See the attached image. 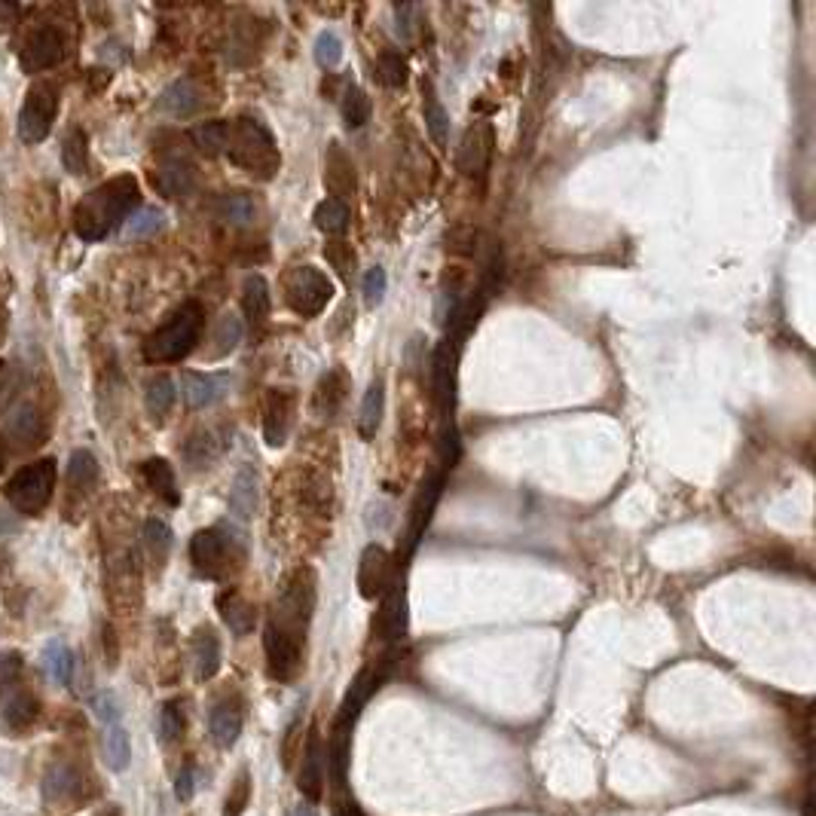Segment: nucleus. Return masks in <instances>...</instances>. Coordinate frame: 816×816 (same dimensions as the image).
I'll return each instance as SVG.
<instances>
[{
    "instance_id": "4468645a",
    "label": "nucleus",
    "mask_w": 816,
    "mask_h": 816,
    "mask_svg": "<svg viewBox=\"0 0 816 816\" xmlns=\"http://www.w3.org/2000/svg\"><path fill=\"white\" fill-rule=\"evenodd\" d=\"M493 126L489 123H471L459 141V153H456V166L462 175L468 178H483L489 172V159H493Z\"/></svg>"
},
{
    "instance_id": "338daca9",
    "label": "nucleus",
    "mask_w": 816,
    "mask_h": 816,
    "mask_svg": "<svg viewBox=\"0 0 816 816\" xmlns=\"http://www.w3.org/2000/svg\"><path fill=\"white\" fill-rule=\"evenodd\" d=\"M0 376H4V361H0Z\"/></svg>"
},
{
    "instance_id": "f257e3e1",
    "label": "nucleus",
    "mask_w": 816,
    "mask_h": 816,
    "mask_svg": "<svg viewBox=\"0 0 816 816\" xmlns=\"http://www.w3.org/2000/svg\"><path fill=\"white\" fill-rule=\"evenodd\" d=\"M315 612V572L309 566L297 569L282 593L272 603V615L263 633V651L269 676L279 682H291L303 667L306 633Z\"/></svg>"
},
{
    "instance_id": "2f4dec72",
    "label": "nucleus",
    "mask_w": 816,
    "mask_h": 816,
    "mask_svg": "<svg viewBox=\"0 0 816 816\" xmlns=\"http://www.w3.org/2000/svg\"><path fill=\"white\" fill-rule=\"evenodd\" d=\"M383 410H386V392H383V383L373 379L370 389L364 392L361 410H358V431H361L364 441L376 438L379 422H383Z\"/></svg>"
},
{
    "instance_id": "cd10ccee",
    "label": "nucleus",
    "mask_w": 816,
    "mask_h": 816,
    "mask_svg": "<svg viewBox=\"0 0 816 816\" xmlns=\"http://www.w3.org/2000/svg\"><path fill=\"white\" fill-rule=\"evenodd\" d=\"M141 477H144V483L166 505H181L178 480H175V471H172V465L166 459H147V462H141Z\"/></svg>"
},
{
    "instance_id": "b1692460",
    "label": "nucleus",
    "mask_w": 816,
    "mask_h": 816,
    "mask_svg": "<svg viewBox=\"0 0 816 816\" xmlns=\"http://www.w3.org/2000/svg\"><path fill=\"white\" fill-rule=\"evenodd\" d=\"M242 312H245V321L251 328H263L269 321V312H272V294H269V285L260 272L245 279L242 285Z\"/></svg>"
},
{
    "instance_id": "7ed1b4c3",
    "label": "nucleus",
    "mask_w": 816,
    "mask_h": 816,
    "mask_svg": "<svg viewBox=\"0 0 816 816\" xmlns=\"http://www.w3.org/2000/svg\"><path fill=\"white\" fill-rule=\"evenodd\" d=\"M224 153L230 156L233 166L257 175V178H272L282 166L279 147L272 141L269 129L254 120V117H239V120H227V147Z\"/></svg>"
},
{
    "instance_id": "680f3d73",
    "label": "nucleus",
    "mask_w": 816,
    "mask_h": 816,
    "mask_svg": "<svg viewBox=\"0 0 816 816\" xmlns=\"http://www.w3.org/2000/svg\"><path fill=\"white\" fill-rule=\"evenodd\" d=\"M334 816H364V813L358 810L355 801L346 798V801H337V804H334Z\"/></svg>"
},
{
    "instance_id": "79ce46f5",
    "label": "nucleus",
    "mask_w": 816,
    "mask_h": 816,
    "mask_svg": "<svg viewBox=\"0 0 816 816\" xmlns=\"http://www.w3.org/2000/svg\"><path fill=\"white\" fill-rule=\"evenodd\" d=\"M425 129H428V135H431L434 144H438L441 150H447V141H450V117H447V111L441 107V101H438V95H434V92L425 95Z\"/></svg>"
},
{
    "instance_id": "5fc2aeb1",
    "label": "nucleus",
    "mask_w": 816,
    "mask_h": 816,
    "mask_svg": "<svg viewBox=\"0 0 816 816\" xmlns=\"http://www.w3.org/2000/svg\"><path fill=\"white\" fill-rule=\"evenodd\" d=\"M22 679V655L19 651H0V688Z\"/></svg>"
},
{
    "instance_id": "4d7b16f0",
    "label": "nucleus",
    "mask_w": 816,
    "mask_h": 816,
    "mask_svg": "<svg viewBox=\"0 0 816 816\" xmlns=\"http://www.w3.org/2000/svg\"><path fill=\"white\" fill-rule=\"evenodd\" d=\"M392 13H395V22H398V25H395L398 37H401V40L407 43V40L413 37V25H410V19L416 16V7H410V4H398V7H395Z\"/></svg>"
},
{
    "instance_id": "8fccbe9b",
    "label": "nucleus",
    "mask_w": 816,
    "mask_h": 816,
    "mask_svg": "<svg viewBox=\"0 0 816 816\" xmlns=\"http://www.w3.org/2000/svg\"><path fill=\"white\" fill-rule=\"evenodd\" d=\"M251 792H254V783H251V774L248 771H239V777L233 780L230 786V795L224 801V816H242L251 804Z\"/></svg>"
},
{
    "instance_id": "ddd939ff",
    "label": "nucleus",
    "mask_w": 816,
    "mask_h": 816,
    "mask_svg": "<svg viewBox=\"0 0 816 816\" xmlns=\"http://www.w3.org/2000/svg\"><path fill=\"white\" fill-rule=\"evenodd\" d=\"M395 584V563L392 554L383 544H367L361 560H358V590L364 600H376V596H386L389 587Z\"/></svg>"
},
{
    "instance_id": "c756f323",
    "label": "nucleus",
    "mask_w": 816,
    "mask_h": 816,
    "mask_svg": "<svg viewBox=\"0 0 816 816\" xmlns=\"http://www.w3.org/2000/svg\"><path fill=\"white\" fill-rule=\"evenodd\" d=\"M141 544H144V554L150 560L153 569H162L172 554V544H175V532L169 529V523L162 520H147L144 529H141Z\"/></svg>"
},
{
    "instance_id": "0e129e2a",
    "label": "nucleus",
    "mask_w": 816,
    "mask_h": 816,
    "mask_svg": "<svg viewBox=\"0 0 816 816\" xmlns=\"http://www.w3.org/2000/svg\"><path fill=\"white\" fill-rule=\"evenodd\" d=\"M294 816H315V813H312V807H306V804H300V807L294 810Z\"/></svg>"
},
{
    "instance_id": "c03bdc74",
    "label": "nucleus",
    "mask_w": 816,
    "mask_h": 816,
    "mask_svg": "<svg viewBox=\"0 0 816 816\" xmlns=\"http://www.w3.org/2000/svg\"><path fill=\"white\" fill-rule=\"evenodd\" d=\"M193 144L205 153V156H221L227 147V120H211V123H199L193 129Z\"/></svg>"
},
{
    "instance_id": "2eb2a0df",
    "label": "nucleus",
    "mask_w": 816,
    "mask_h": 816,
    "mask_svg": "<svg viewBox=\"0 0 816 816\" xmlns=\"http://www.w3.org/2000/svg\"><path fill=\"white\" fill-rule=\"evenodd\" d=\"M184 401L190 410H208L214 407L217 401H224L230 386H233V376L230 373H196V370H187L184 379Z\"/></svg>"
},
{
    "instance_id": "dca6fc26",
    "label": "nucleus",
    "mask_w": 816,
    "mask_h": 816,
    "mask_svg": "<svg viewBox=\"0 0 816 816\" xmlns=\"http://www.w3.org/2000/svg\"><path fill=\"white\" fill-rule=\"evenodd\" d=\"M294 392L288 389H269L266 392V401H263V438L269 447H282L288 431H291V422H294Z\"/></svg>"
},
{
    "instance_id": "4be33fe9",
    "label": "nucleus",
    "mask_w": 816,
    "mask_h": 816,
    "mask_svg": "<svg viewBox=\"0 0 816 816\" xmlns=\"http://www.w3.org/2000/svg\"><path fill=\"white\" fill-rule=\"evenodd\" d=\"M324 187L331 190V199L340 202H346V196L355 193V166L340 144H331L328 159H324Z\"/></svg>"
},
{
    "instance_id": "f704fd0d",
    "label": "nucleus",
    "mask_w": 816,
    "mask_h": 816,
    "mask_svg": "<svg viewBox=\"0 0 816 816\" xmlns=\"http://www.w3.org/2000/svg\"><path fill=\"white\" fill-rule=\"evenodd\" d=\"M312 221L321 233H328V236H343L349 230V221H352V214H349V205L340 202V199H321L312 211Z\"/></svg>"
},
{
    "instance_id": "9b49d317",
    "label": "nucleus",
    "mask_w": 816,
    "mask_h": 816,
    "mask_svg": "<svg viewBox=\"0 0 816 816\" xmlns=\"http://www.w3.org/2000/svg\"><path fill=\"white\" fill-rule=\"evenodd\" d=\"M4 434H7V441H13V447H19V450H37L52 434V413L46 410V404L37 395H28L10 410Z\"/></svg>"
},
{
    "instance_id": "72a5a7b5",
    "label": "nucleus",
    "mask_w": 816,
    "mask_h": 816,
    "mask_svg": "<svg viewBox=\"0 0 816 816\" xmlns=\"http://www.w3.org/2000/svg\"><path fill=\"white\" fill-rule=\"evenodd\" d=\"M98 477H101L98 459L89 450H74L71 462H68V486H71V493H80V496L92 493Z\"/></svg>"
},
{
    "instance_id": "69168bd1",
    "label": "nucleus",
    "mask_w": 816,
    "mask_h": 816,
    "mask_svg": "<svg viewBox=\"0 0 816 816\" xmlns=\"http://www.w3.org/2000/svg\"><path fill=\"white\" fill-rule=\"evenodd\" d=\"M0 471H4V447H0Z\"/></svg>"
},
{
    "instance_id": "1a4fd4ad",
    "label": "nucleus",
    "mask_w": 816,
    "mask_h": 816,
    "mask_svg": "<svg viewBox=\"0 0 816 816\" xmlns=\"http://www.w3.org/2000/svg\"><path fill=\"white\" fill-rule=\"evenodd\" d=\"M282 291H285V303L300 318L321 315L324 309H328V303L334 300V282L324 276L321 269H315L309 263L288 269V276L282 282Z\"/></svg>"
},
{
    "instance_id": "a18cd8bd",
    "label": "nucleus",
    "mask_w": 816,
    "mask_h": 816,
    "mask_svg": "<svg viewBox=\"0 0 816 816\" xmlns=\"http://www.w3.org/2000/svg\"><path fill=\"white\" fill-rule=\"evenodd\" d=\"M376 77L383 86L389 89H398L407 83V62L398 49H383L379 52V59H376Z\"/></svg>"
},
{
    "instance_id": "bb28decb",
    "label": "nucleus",
    "mask_w": 816,
    "mask_h": 816,
    "mask_svg": "<svg viewBox=\"0 0 816 816\" xmlns=\"http://www.w3.org/2000/svg\"><path fill=\"white\" fill-rule=\"evenodd\" d=\"M40 664L49 682L56 685H71L74 679V651L62 639H49L40 651Z\"/></svg>"
},
{
    "instance_id": "7c9ffc66",
    "label": "nucleus",
    "mask_w": 816,
    "mask_h": 816,
    "mask_svg": "<svg viewBox=\"0 0 816 816\" xmlns=\"http://www.w3.org/2000/svg\"><path fill=\"white\" fill-rule=\"evenodd\" d=\"M257 508V471L251 465L239 468L233 489H230V514L236 520H251Z\"/></svg>"
},
{
    "instance_id": "412c9836",
    "label": "nucleus",
    "mask_w": 816,
    "mask_h": 816,
    "mask_svg": "<svg viewBox=\"0 0 816 816\" xmlns=\"http://www.w3.org/2000/svg\"><path fill=\"white\" fill-rule=\"evenodd\" d=\"M156 107H159V111L166 114V117L187 120V117H193V114L199 111V107H202V89H199L196 80L181 77V80H175L172 86L162 89Z\"/></svg>"
},
{
    "instance_id": "393cba45",
    "label": "nucleus",
    "mask_w": 816,
    "mask_h": 816,
    "mask_svg": "<svg viewBox=\"0 0 816 816\" xmlns=\"http://www.w3.org/2000/svg\"><path fill=\"white\" fill-rule=\"evenodd\" d=\"M245 337V324L236 312H224L221 318H217L214 324V331H211V346L205 349V358L208 361H217V358H227L230 352L239 349Z\"/></svg>"
},
{
    "instance_id": "13d9d810",
    "label": "nucleus",
    "mask_w": 816,
    "mask_h": 816,
    "mask_svg": "<svg viewBox=\"0 0 816 816\" xmlns=\"http://www.w3.org/2000/svg\"><path fill=\"white\" fill-rule=\"evenodd\" d=\"M104 658H107V667H117V661H120V645H117L114 627H104Z\"/></svg>"
},
{
    "instance_id": "39448f33",
    "label": "nucleus",
    "mask_w": 816,
    "mask_h": 816,
    "mask_svg": "<svg viewBox=\"0 0 816 816\" xmlns=\"http://www.w3.org/2000/svg\"><path fill=\"white\" fill-rule=\"evenodd\" d=\"M56 16H59V10H49L46 19L31 22V28L22 37L19 62L28 74H43L68 59L74 31H71V22H62Z\"/></svg>"
},
{
    "instance_id": "864d4df0",
    "label": "nucleus",
    "mask_w": 816,
    "mask_h": 816,
    "mask_svg": "<svg viewBox=\"0 0 816 816\" xmlns=\"http://www.w3.org/2000/svg\"><path fill=\"white\" fill-rule=\"evenodd\" d=\"M92 710L104 725H120V700L111 691H98L92 700Z\"/></svg>"
},
{
    "instance_id": "58836bf2",
    "label": "nucleus",
    "mask_w": 816,
    "mask_h": 816,
    "mask_svg": "<svg viewBox=\"0 0 816 816\" xmlns=\"http://www.w3.org/2000/svg\"><path fill=\"white\" fill-rule=\"evenodd\" d=\"M340 114H343L346 129H361V126H367V123H370V114H373V104H370L367 92L358 89V86H346L343 101H340Z\"/></svg>"
},
{
    "instance_id": "0eeeda50",
    "label": "nucleus",
    "mask_w": 816,
    "mask_h": 816,
    "mask_svg": "<svg viewBox=\"0 0 816 816\" xmlns=\"http://www.w3.org/2000/svg\"><path fill=\"white\" fill-rule=\"evenodd\" d=\"M52 489H56V459H37L7 480L4 499L19 514L40 517L52 499Z\"/></svg>"
},
{
    "instance_id": "4c0bfd02",
    "label": "nucleus",
    "mask_w": 816,
    "mask_h": 816,
    "mask_svg": "<svg viewBox=\"0 0 816 816\" xmlns=\"http://www.w3.org/2000/svg\"><path fill=\"white\" fill-rule=\"evenodd\" d=\"M175 398H178V392H175V379L166 376V373L153 376L150 383H147V389H144V407H147V413L156 416V419H162V416H166V413L175 407Z\"/></svg>"
},
{
    "instance_id": "37998d69",
    "label": "nucleus",
    "mask_w": 816,
    "mask_h": 816,
    "mask_svg": "<svg viewBox=\"0 0 816 816\" xmlns=\"http://www.w3.org/2000/svg\"><path fill=\"white\" fill-rule=\"evenodd\" d=\"M217 211H221L227 224H236V227H248L257 217V205L245 193H227L221 202H217Z\"/></svg>"
},
{
    "instance_id": "052dcab7",
    "label": "nucleus",
    "mask_w": 816,
    "mask_h": 816,
    "mask_svg": "<svg viewBox=\"0 0 816 816\" xmlns=\"http://www.w3.org/2000/svg\"><path fill=\"white\" fill-rule=\"evenodd\" d=\"M19 19V7L13 4H0V31H10Z\"/></svg>"
},
{
    "instance_id": "20e7f679",
    "label": "nucleus",
    "mask_w": 816,
    "mask_h": 816,
    "mask_svg": "<svg viewBox=\"0 0 816 816\" xmlns=\"http://www.w3.org/2000/svg\"><path fill=\"white\" fill-rule=\"evenodd\" d=\"M202 328H205V309L196 300L184 303L166 324H159L144 340V358L150 364H172L187 358L196 349Z\"/></svg>"
},
{
    "instance_id": "5701e85b",
    "label": "nucleus",
    "mask_w": 816,
    "mask_h": 816,
    "mask_svg": "<svg viewBox=\"0 0 816 816\" xmlns=\"http://www.w3.org/2000/svg\"><path fill=\"white\" fill-rule=\"evenodd\" d=\"M221 670V639L214 636L211 627H199L193 633V676L199 682H208Z\"/></svg>"
},
{
    "instance_id": "f8f14e48",
    "label": "nucleus",
    "mask_w": 816,
    "mask_h": 816,
    "mask_svg": "<svg viewBox=\"0 0 816 816\" xmlns=\"http://www.w3.org/2000/svg\"><path fill=\"white\" fill-rule=\"evenodd\" d=\"M37 719H40V700L28 685H22V679L0 688V731L19 737L31 731Z\"/></svg>"
},
{
    "instance_id": "de8ad7c7",
    "label": "nucleus",
    "mask_w": 816,
    "mask_h": 816,
    "mask_svg": "<svg viewBox=\"0 0 816 816\" xmlns=\"http://www.w3.org/2000/svg\"><path fill=\"white\" fill-rule=\"evenodd\" d=\"M184 728H187V716H184L181 700H169L159 710V737L166 743H175L184 737Z\"/></svg>"
},
{
    "instance_id": "e433bc0d",
    "label": "nucleus",
    "mask_w": 816,
    "mask_h": 816,
    "mask_svg": "<svg viewBox=\"0 0 816 816\" xmlns=\"http://www.w3.org/2000/svg\"><path fill=\"white\" fill-rule=\"evenodd\" d=\"M166 230V214L159 208H138L129 214V221L123 224V239L129 242H141V239H153L156 233Z\"/></svg>"
},
{
    "instance_id": "bf43d9fd",
    "label": "nucleus",
    "mask_w": 816,
    "mask_h": 816,
    "mask_svg": "<svg viewBox=\"0 0 816 816\" xmlns=\"http://www.w3.org/2000/svg\"><path fill=\"white\" fill-rule=\"evenodd\" d=\"M19 517L7 508V505H0V538H7V535H16L19 532Z\"/></svg>"
},
{
    "instance_id": "a211bd4d",
    "label": "nucleus",
    "mask_w": 816,
    "mask_h": 816,
    "mask_svg": "<svg viewBox=\"0 0 816 816\" xmlns=\"http://www.w3.org/2000/svg\"><path fill=\"white\" fill-rule=\"evenodd\" d=\"M459 337L462 334L447 337L431 358V386H434V398H438L441 413H447V407L453 404V373H456V361H459Z\"/></svg>"
},
{
    "instance_id": "423d86ee",
    "label": "nucleus",
    "mask_w": 816,
    "mask_h": 816,
    "mask_svg": "<svg viewBox=\"0 0 816 816\" xmlns=\"http://www.w3.org/2000/svg\"><path fill=\"white\" fill-rule=\"evenodd\" d=\"M245 548L242 538L233 535L227 526H211V529H199L190 541V560L193 569L202 578H227L233 569L242 566Z\"/></svg>"
},
{
    "instance_id": "603ef678",
    "label": "nucleus",
    "mask_w": 816,
    "mask_h": 816,
    "mask_svg": "<svg viewBox=\"0 0 816 816\" xmlns=\"http://www.w3.org/2000/svg\"><path fill=\"white\" fill-rule=\"evenodd\" d=\"M324 257H328V263L340 272L343 279L352 276V269H355V251H352V245H346V242H328V245H324Z\"/></svg>"
},
{
    "instance_id": "a19ab883",
    "label": "nucleus",
    "mask_w": 816,
    "mask_h": 816,
    "mask_svg": "<svg viewBox=\"0 0 816 816\" xmlns=\"http://www.w3.org/2000/svg\"><path fill=\"white\" fill-rule=\"evenodd\" d=\"M62 162L71 175L89 172V138L83 129H71L62 141Z\"/></svg>"
},
{
    "instance_id": "3c124183",
    "label": "nucleus",
    "mask_w": 816,
    "mask_h": 816,
    "mask_svg": "<svg viewBox=\"0 0 816 816\" xmlns=\"http://www.w3.org/2000/svg\"><path fill=\"white\" fill-rule=\"evenodd\" d=\"M361 291H364V303H367V306H379V303H383V297H386V291H389V276H386V269H383V266L367 269Z\"/></svg>"
},
{
    "instance_id": "49530a36",
    "label": "nucleus",
    "mask_w": 816,
    "mask_h": 816,
    "mask_svg": "<svg viewBox=\"0 0 816 816\" xmlns=\"http://www.w3.org/2000/svg\"><path fill=\"white\" fill-rule=\"evenodd\" d=\"M306 731H303V719H294L288 728H285V734H282V749H279V755H282V768L288 771V774H294L297 771V765H300V758H303V746H306Z\"/></svg>"
},
{
    "instance_id": "a878e982",
    "label": "nucleus",
    "mask_w": 816,
    "mask_h": 816,
    "mask_svg": "<svg viewBox=\"0 0 816 816\" xmlns=\"http://www.w3.org/2000/svg\"><path fill=\"white\" fill-rule=\"evenodd\" d=\"M217 609H221V618L224 624L236 633V636H248L257 624V612L254 606L245 600L242 593L236 590H224L221 596H217Z\"/></svg>"
},
{
    "instance_id": "c85d7f7f",
    "label": "nucleus",
    "mask_w": 816,
    "mask_h": 816,
    "mask_svg": "<svg viewBox=\"0 0 816 816\" xmlns=\"http://www.w3.org/2000/svg\"><path fill=\"white\" fill-rule=\"evenodd\" d=\"M346 392H349V379H346L343 370L324 373V376H321V383H318V389H315V401H312L315 413H318V416H334V413L343 407Z\"/></svg>"
},
{
    "instance_id": "9d476101",
    "label": "nucleus",
    "mask_w": 816,
    "mask_h": 816,
    "mask_svg": "<svg viewBox=\"0 0 816 816\" xmlns=\"http://www.w3.org/2000/svg\"><path fill=\"white\" fill-rule=\"evenodd\" d=\"M95 795V780L74 761H52L43 774V798L52 807H83Z\"/></svg>"
},
{
    "instance_id": "6ab92c4d",
    "label": "nucleus",
    "mask_w": 816,
    "mask_h": 816,
    "mask_svg": "<svg viewBox=\"0 0 816 816\" xmlns=\"http://www.w3.org/2000/svg\"><path fill=\"white\" fill-rule=\"evenodd\" d=\"M153 187L162 193V196H169V199H184L193 193L196 187V169L190 166V162L178 153L166 156L156 166L153 172Z\"/></svg>"
},
{
    "instance_id": "aec40b11",
    "label": "nucleus",
    "mask_w": 816,
    "mask_h": 816,
    "mask_svg": "<svg viewBox=\"0 0 816 816\" xmlns=\"http://www.w3.org/2000/svg\"><path fill=\"white\" fill-rule=\"evenodd\" d=\"M242 725H245V713H242V703L236 697H221L211 703L208 731L217 746H233L242 734Z\"/></svg>"
},
{
    "instance_id": "473e14b6",
    "label": "nucleus",
    "mask_w": 816,
    "mask_h": 816,
    "mask_svg": "<svg viewBox=\"0 0 816 816\" xmlns=\"http://www.w3.org/2000/svg\"><path fill=\"white\" fill-rule=\"evenodd\" d=\"M101 755L104 765L111 771H126L132 761V740L126 734L123 725H107L104 728V740H101Z\"/></svg>"
},
{
    "instance_id": "6e6d98bb",
    "label": "nucleus",
    "mask_w": 816,
    "mask_h": 816,
    "mask_svg": "<svg viewBox=\"0 0 816 816\" xmlns=\"http://www.w3.org/2000/svg\"><path fill=\"white\" fill-rule=\"evenodd\" d=\"M193 792H196V771H193V765L187 761V765L181 768V774H178V780H175V795L181 801H190Z\"/></svg>"
},
{
    "instance_id": "f03ea898",
    "label": "nucleus",
    "mask_w": 816,
    "mask_h": 816,
    "mask_svg": "<svg viewBox=\"0 0 816 816\" xmlns=\"http://www.w3.org/2000/svg\"><path fill=\"white\" fill-rule=\"evenodd\" d=\"M141 190L132 175H117L101 187L89 190L74 208V233L83 242H101L120 224L129 221L132 208L138 205Z\"/></svg>"
},
{
    "instance_id": "f3484780",
    "label": "nucleus",
    "mask_w": 816,
    "mask_h": 816,
    "mask_svg": "<svg viewBox=\"0 0 816 816\" xmlns=\"http://www.w3.org/2000/svg\"><path fill=\"white\" fill-rule=\"evenodd\" d=\"M300 777H297V786H300V795L306 801H321L324 795V774H328V765H324V746H321V737H318V728H309L306 734V746H303V758H300Z\"/></svg>"
},
{
    "instance_id": "c9c22d12",
    "label": "nucleus",
    "mask_w": 816,
    "mask_h": 816,
    "mask_svg": "<svg viewBox=\"0 0 816 816\" xmlns=\"http://www.w3.org/2000/svg\"><path fill=\"white\" fill-rule=\"evenodd\" d=\"M227 450V441H221V434H214V431H199L193 434V438L187 441L184 447V459L190 468H208L217 456H221Z\"/></svg>"
},
{
    "instance_id": "6e6552de",
    "label": "nucleus",
    "mask_w": 816,
    "mask_h": 816,
    "mask_svg": "<svg viewBox=\"0 0 816 816\" xmlns=\"http://www.w3.org/2000/svg\"><path fill=\"white\" fill-rule=\"evenodd\" d=\"M59 101H62L59 80H37L28 89L19 107V138L25 144H40L49 138L52 123L59 117Z\"/></svg>"
},
{
    "instance_id": "09e8293b",
    "label": "nucleus",
    "mask_w": 816,
    "mask_h": 816,
    "mask_svg": "<svg viewBox=\"0 0 816 816\" xmlns=\"http://www.w3.org/2000/svg\"><path fill=\"white\" fill-rule=\"evenodd\" d=\"M315 62L324 71L340 68V62H343V40H340L337 31H321L318 34V40H315Z\"/></svg>"
},
{
    "instance_id": "ea45409f",
    "label": "nucleus",
    "mask_w": 816,
    "mask_h": 816,
    "mask_svg": "<svg viewBox=\"0 0 816 816\" xmlns=\"http://www.w3.org/2000/svg\"><path fill=\"white\" fill-rule=\"evenodd\" d=\"M379 633H383V639L404 636V593L398 590V584H392L386 593L383 612H379Z\"/></svg>"
},
{
    "instance_id": "e2e57ef3",
    "label": "nucleus",
    "mask_w": 816,
    "mask_h": 816,
    "mask_svg": "<svg viewBox=\"0 0 816 816\" xmlns=\"http://www.w3.org/2000/svg\"><path fill=\"white\" fill-rule=\"evenodd\" d=\"M95 816H123V810H120L117 804H104Z\"/></svg>"
}]
</instances>
